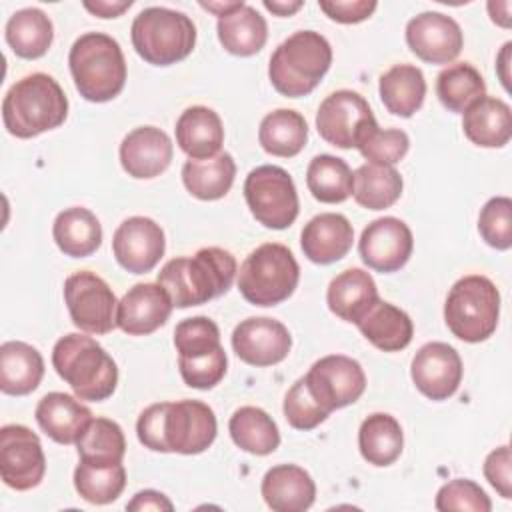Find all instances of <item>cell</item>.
I'll list each match as a JSON object with an SVG mask.
<instances>
[{"label":"cell","instance_id":"obj_1","mask_svg":"<svg viewBox=\"0 0 512 512\" xmlns=\"http://www.w3.org/2000/svg\"><path fill=\"white\" fill-rule=\"evenodd\" d=\"M216 432L214 410L200 400L152 404L136 422L140 444L154 452L200 454L212 446Z\"/></svg>","mask_w":512,"mask_h":512},{"label":"cell","instance_id":"obj_2","mask_svg":"<svg viewBox=\"0 0 512 512\" xmlns=\"http://www.w3.org/2000/svg\"><path fill=\"white\" fill-rule=\"evenodd\" d=\"M236 272V258L228 250L208 246L194 256L168 260L158 272V284L176 308H190L226 294Z\"/></svg>","mask_w":512,"mask_h":512},{"label":"cell","instance_id":"obj_3","mask_svg":"<svg viewBox=\"0 0 512 512\" xmlns=\"http://www.w3.org/2000/svg\"><path fill=\"white\" fill-rule=\"evenodd\" d=\"M68 116L62 86L44 72L16 80L2 100L4 128L16 138H34L58 128Z\"/></svg>","mask_w":512,"mask_h":512},{"label":"cell","instance_id":"obj_4","mask_svg":"<svg viewBox=\"0 0 512 512\" xmlns=\"http://www.w3.org/2000/svg\"><path fill=\"white\" fill-rule=\"evenodd\" d=\"M52 366L80 400L102 402L114 394L118 384L116 362L86 334L62 336L54 344Z\"/></svg>","mask_w":512,"mask_h":512},{"label":"cell","instance_id":"obj_5","mask_svg":"<svg viewBox=\"0 0 512 512\" xmlns=\"http://www.w3.org/2000/svg\"><path fill=\"white\" fill-rule=\"evenodd\" d=\"M74 86L88 102H108L126 84V60L120 44L104 32H86L68 54Z\"/></svg>","mask_w":512,"mask_h":512},{"label":"cell","instance_id":"obj_6","mask_svg":"<svg viewBox=\"0 0 512 512\" xmlns=\"http://www.w3.org/2000/svg\"><path fill=\"white\" fill-rule=\"evenodd\" d=\"M330 64V42L320 32L298 30L272 52L268 78L282 96L300 98L320 84Z\"/></svg>","mask_w":512,"mask_h":512},{"label":"cell","instance_id":"obj_7","mask_svg":"<svg viewBox=\"0 0 512 512\" xmlns=\"http://www.w3.org/2000/svg\"><path fill=\"white\" fill-rule=\"evenodd\" d=\"M500 318V292L482 274H468L456 280L444 302V322L448 330L464 342L490 338Z\"/></svg>","mask_w":512,"mask_h":512},{"label":"cell","instance_id":"obj_8","mask_svg":"<svg viewBox=\"0 0 512 512\" xmlns=\"http://www.w3.org/2000/svg\"><path fill=\"white\" fill-rule=\"evenodd\" d=\"M130 38L136 54L148 64L170 66L194 50L196 26L184 12L150 6L134 18Z\"/></svg>","mask_w":512,"mask_h":512},{"label":"cell","instance_id":"obj_9","mask_svg":"<svg viewBox=\"0 0 512 512\" xmlns=\"http://www.w3.org/2000/svg\"><path fill=\"white\" fill-rule=\"evenodd\" d=\"M300 280V266L288 246L260 244L240 266L238 290L254 306H276L288 300Z\"/></svg>","mask_w":512,"mask_h":512},{"label":"cell","instance_id":"obj_10","mask_svg":"<svg viewBox=\"0 0 512 512\" xmlns=\"http://www.w3.org/2000/svg\"><path fill=\"white\" fill-rule=\"evenodd\" d=\"M244 198L252 216L266 228L284 230L294 224L300 202L292 176L272 164L258 166L244 180Z\"/></svg>","mask_w":512,"mask_h":512},{"label":"cell","instance_id":"obj_11","mask_svg":"<svg viewBox=\"0 0 512 512\" xmlns=\"http://www.w3.org/2000/svg\"><path fill=\"white\" fill-rule=\"evenodd\" d=\"M64 302L72 324L88 334H108L116 324L118 302L112 288L94 272L80 270L64 280Z\"/></svg>","mask_w":512,"mask_h":512},{"label":"cell","instance_id":"obj_12","mask_svg":"<svg viewBox=\"0 0 512 512\" xmlns=\"http://www.w3.org/2000/svg\"><path fill=\"white\" fill-rule=\"evenodd\" d=\"M304 382L312 394V398L330 414L338 408L354 404L366 388V374L350 356L330 354L316 360Z\"/></svg>","mask_w":512,"mask_h":512},{"label":"cell","instance_id":"obj_13","mask_svg":"<svg viewBox=\"0 0 512 512\" xmlns=\"http://www.w3.org/2000/svg\"><path fill=\"white\" fill-rule=\"evenodd\" d=\"M46 472V456L36 432L22 424H6L0 430V474L14 490L36 488Z\"/></svg>","mask_w":512,"mask_h":512},{"label":"cell","instance_id":"obj_14","mask_svg":"<svg viewBox=\"0 0 512 512\" xmlns=\"http://www.w3.org/2000/svg\"><path fill=\"white\" fill-rule=\"evenodd\" d=\"M374 120L370 104L354 90H336L326 96L316 112L318 134L336 148H356L358 134Z\"/></svg>","mask_w":512,"mask_h":512},{"label":"cell","instance_id":"obj_15","mask_svg":"<svg viewBox=\"0 0 512 512\" xmlns=\"http://www.w3.org/2000/svg\"><path fill=\"white\" fill-rule=\"evenodd\" d=\"M412 248L414 238L408 224L394 216L372 220L358 242L362 262L382 274L400 270L410 260Z\"/></svg>","mask_w":512,"mask_h":512},{"label":"cell","instance_id":"obj_16","mask_svg":"<svg viewBox=\"0 0 512 512\" xmlns=\"http://www.w3.org/2000/svg\"><path fill=\"white\" fill-rule=\"evenodd\" d=\"M164 248V230L146 216L126 218L112 238L116 262L132 274L150 272L164 256Z\"/></svg>","mask_w":512,"mask_h":512},{"label":"cell","instance_id":"obj_17","mask_svg":"<svg viewBox=\"0 0 512 512\" xmlns=\"http://www.w3.org/2000/svg\"><path fill=\"white\" fill-rule=\"evenodd\" d=\"M232 348L236 356L250 366H272L288 356L292 336L280 320L254 316L234 328Z\"/></svg>","mask_w":512,"mask_h":512},{"label":"cell","instance_id":"obj_18","mask_svg":"<svg viewBox=\"0 0 512 512\" xmlns=\"http://www.w3.org/2000/svg\"><path fill=\"white\" fill-rule=\"evenodd\" d=\"M460 354L446 342H428L412 358L410 376L414 386L430 400L450 398L462 382Z\"/></svg>","mask_w":512,"mask_h":512},{"label":"cell","instance_id":"obj_19","mask_svg":"<svg viewBox=\"0 0 512 512\" xmlns=\"http://www.w3.org/2000/svg\"><path fill=\"white\" fill-rule=\"evenodd\" d=\"M406 44L424 62L448 64L460 54L464 36L452 16L422 12L406 24Z\"/></svg>","mask_w":512,"mask_h":512},{"label":"cell","instance_id":"obj_20","mask_svg":"<svg viewBox=\"0 0 512 512\" xmlns=\"http://www.w3.org/2000/svg\"><path fill=\"white\" fill-rule=\"evenodd\" d=\"M174 304L156 282L134 284L118 302L116 324L130 336H148L166 324Z\"/></svg>","mask_w":512,"mask_h":512},{"label":"cell","instance_id":"obj_21","mask_svg":"<svg viewBox=\"0 0 512 512\" xmlns=\"http://www.w3.org/2000/svg\"><path fill=\"white\" fill-rule=\"evenodd\" d=\"M172 140L156 126H138L120 144V164L124 172L138 180L160 176L172 162Z\"/></svg>","mask_w":512,"mask_h":512},{"label":"cell","instance_id":"obj_22","mask_svg":"<svg viewBox=\"0 0 512 512\" xmlns=\"http://www.w3.org/2000/svg\"><path fill=\"white\" fill-rule=\"evenodd\" d=\"M354 242L350 220L336 212H322L308 220L300 234L304 256L314 264H332L342 260Z\"/></svg>","mask_w":512,"mask_h":512},{"label":"cell","instance_id":"obj_23","mask_svg":"<svg viewBox=\"0 0 512 512\" xmlns=\"http://www.w3.org/2000/svg\"><path fill=\"white\" fill-rule=\"evenodd\" d=\"M34 416L42 432L58 444H76L92 422L90 408L78 396L66 392H48L42 396Z\"/></svg>","mask_w":512,"mask_h":512},{"label":"cell","instance_id":"obj_24","mask_svg":"<svg viewBox=\"0 0 512 512\" xmlns=\"http://www.w3.org/2000/svg\"><path fill=\"white\" fill-rule=\"evenodd\" d=\"M262 498L274 512H304L314 504L316 484L296 464L272 466L262 478Z\"/></svg>","mask_w":512,"mask_h":512},{"label":"cell","instance_id":"obj_25","mask_svg":"<svg viewBox=\"0 0 512 512\" xmlns=\"http://www.w3.org/2000/svg\"><path fill=\"white\" fill-rule=\"evenodd\" d=\"M378 300L376 282L362 268H348L340 272L336 278H332L326 292L330 312L352 324H358Z\"/></svg>","mask_w":512,"mask_h":512},{"label":"cell","instance_id":"obj_26","mask_svg":"<svg viewBox=\"0 0 512 512\" xmlns=\"http://www.w3.org/2000/svg\"><path fill=\"white\" fill-rule=\"evenodd\" d=\"M176 144L190 160H206L220 152L224 126L208 106H190L176 120Z\"/></svg>","mask_w":512,"mask_h":512},{"label":"cell","instance_id":"obj_27","mask_svg":"<svg viewBox=\"0 0 512 512\" xmlns=\"http://www.w3.org/2000/svg\"><path fill=\"white\" fill-rule=\"evenodd\" d=\"M466 138L482 148H502L512 138L510 106L494 96H482L462 112Z\"/></svg>","mask_w":512,"mask_h":512},{"label":"cell","instance_id":"obj_28","mask_svg":"<svg viewBox=\"0 0 512 512\" xmlns=\"http://www.w3.org/2000/svg\"><path fill=\"white\" fill-rule=\"evenodd\" d=\"M218 40L226 52L234 56H252L260 52L268 40V26L264 16L242 0L238 6L218 18Z\"/></svg>","mask_w":512,"mask_h":512},{"label":"cell","instance_id":"obj_29","mask_svg":"<svg viewBox=\"0 0 512 512\" xmlns=\"http://www.w3.org/2000/svg\"><path fill=\"white\" fill-rule=\"evenodd\" d=\"M44 376L42 354L20 340H8L0 346V390L8 396H26L34 392Z\"/></svg>","mask_w":512,"mask_h":512},{"label":"cell","instance_id":"obj_30","mask_svg":"<svg viewBox=\"0 0 512 512\" xmlns=\"http://www.w3.org/2000/svg\"><path fill=\"white\" fill-rule=\"evenodd\" d=\"M356 326L362 336L382 352H398L406 348L414 336L410 316L384 300H378Z\"/></svg>","mask_w":512,"mask_h":512},{"label":"cell","instance_id":"obj_31","mask_svg":"<svg viewBox=\"0 0 512 512\" xmlns=\"http://www.w3.org/2000/svg\"><path fill=\"white\" fill-rule=\"evenodd\" d=\"M378 92L390 114L410 118L424 104L426 80L418 66L394 64L380 76Z\"/></svg>","mask_w":512,"mask_h":512},{"label":"cell","instance_id":"obj_32","mask_svg":"<svg viewBox=\"0 0 512 512\" xmlns=\"http://www.w3.org/2000/svg\"><path fill=\"white\" fill-rule=\"evenodd\" d=\"M56 246L70 258H86L102 244V226L98 218L82 206L62 210L52 226Z\"/></svg>","mask_w":512,"mask_h":512},{"label":"cell","instance_id":"obj_33","mask_svg":"<svg viewBox=\"0 0 512 512\" xmlns=\"http://www.w3.org/2000/svg\"><path fill=\"white\" fill-rule=\"evenodd\" d=\"M236 176L234 158L228 152H218L206 160H186L182 166V182L198 200L224 198Z\"/></svg>","mask_w":512,"mask_h":512},{"label":"cell","instance_id":"obj_34","mask_svg":"<svg viewBox=\"0 0 512 512\" xmlns=\"http://www.w3.org/2000/svg\"><path fill=\"white\" fill-rule=\"evenodd\" d=\"M404 434L400 422L384 412H374L360 424L358 448L372 466H390L402 454Z\"/></svg>","mask_w":512,"mask_h":512},{"label":"cell","instance_id":"obj_35","mask_svg":"<svg viewBox=\"0 0 512 512\" xmlns=\"http://www.w3.org/2000/svg\"><path fill=\"white\" fill-rule=\"evenodd\" d=\"M258 142L272 156L292 158L300 154L308 142V124L296 110H272L260 122Z\"/></svg>","mask_w":512,"mask_h":512},{"label":"cell","instance_id":"obj_36","mask_svg":"<svg viewBox=\"0 0 512 512\" xmlns=\"http://www.w3.org/2000/svg\"><path fill=\"white\" fill-rule=\"evenodd\" d=\"M4 34L16 56L34 60L48 52L54 38V28L50 18L40 8H22L8 18Z\"/></svg>","mask_w":512,"mask_h":512},{"label":"cell","instance_id":"obj_37","mask_svg":"<svg viewBox=\"0 0 512 512\" xmlns=\"http://www.w3.org/2000/svg\"><path fill=\"white\" fill-rule=\"evenodd\" d=\"M402 176L394 166L362 164L352 172V196L366 210L390 208L402 194Z\"/></svg>","mask_w":512,"mask_h":512},{"label":"cell","instance_id":"obj_38","mask_svg":"<svg viewBox=\"0 0 512 512\" xmlns=\"http://www.w3.org/2000/svg\"><path fill=\"white\" fill-rule=\"evenodd\" d=\"M228 430L240 450L256 456L272 454L280 444V432L276 422L258 406L238 408L230 416Z\"/></svg>","mask_w":512,"mask_h":512},{"label":"cell","instance_id":"obj_39","mask_svg":"<svg viewBox=\"0 0 512 512\" xmlns=\"http://www.w3.org/2000/svg\"><path fill=\"white\" fill-rule=\"evenodd\" d=\"M306 186L318 202L340 204L352 194V170L338 156L318 154L308 164Z\"/></svg>","mask_w":512,"mask_h":512},{"label":"cell","instance_id":"obj_40","mask_svg":"<svg viewBox=\"0 0 512 512\" xmlns=\"http://www.w3.org/2000/svg\"><path fill=\"white\" fill-rule=\"evenodd\" d=\"M436 96L444 108L462 114L468 106L486 96V84L472 64L458 62L438 74Z\"/></svg>","mask_w":512,"mask_h":512},{"label":"cell","instance_id":"obj_41","mask_svg":"<svg viewBox=\"0 0 512 512\" xmlns=\"http://www.w3.org/2000/svg\"><path fill=\"white\" fill-rule=\"evenodd\" d=\"M80 462L86 464H118L126 454V438L122 428L108 418H92L80 440L76 442Z\"/></svg>","mask_w":512,"mask_h":512},{"label":"cell","instance_id":"obj_42","mask_svg":"<svg viewBox=\"0 0 512 512\" xmlns=\"http://www.w3.org/2000/svg\"><path fill=\"white\" fill-rule=\"evenodd\" d=\"M126 486V470L118 464H86L80 462L74 470V488L90 504L114 502Z\"/></svg>","mask_w":512,"mask_h":512},{"label":"cell","instance_id":"obj_43","mask_svg":"<svg viewBox=\"0 0 512 512\" xmlns=\"http://www.w3.org/2000/svg\"><path fill=\"white\" fill-rule=\"evenodd\" d=\"M356 148L366 160H370V164L394 166L406 156L410 148V138L404 130L398 128L382 130L374 118L358 134Z\"/></svg>","mask_w":512,"mask_h":512},{"label":"cell","instance_id":"obj_44","mask_svg":"<svg viewBox=\"0 0 512 512\" xmlns=\"http://www.w3.org/2000/svg\"><path fill=\"white\" fill-rule=\"evenodd\" d=\"M478 232L496 250H508L512 246V200L508 196H494L482 206Z\"/></svg>","mask_w":512,"mask_h":512},{"label":"cell","instance_id":"obj_45","mask_svg":"<svg viewBox=\"0 0 512 512\" xmlns=\"http://www.w3.org/2000/svg\"><path fill=\"white\" fill-rule=\"evenodd\" d=\"M174 346L178 356H198L216 350L220 344V330L208 316H194L182 320L174 330Z\"/></svg>","mask_w":512,"mask_h":512},{"label":"cell","instance_id":"obj_46","mask_svg":"<svg viewBox=\"0 0 512 512\" xmlns=\"http://www.w3.org/2000/svg\"><path fill=\"white\" fill-rule=\"evenodd\" d=\"M228 358L222 346L198 356H178V370L186 386L198 390L214 388L226 374Z\"/></svg>","mask_w":512,"mask_h":512},{"label":"cell","instance_id":"obj_47","mask_svg":"<svg viewBox=\"0 0 512 512\" xmlns=\"http://www.w3.org/2000/svg\"><path fill=\"white\" fill-rule=\"evenodd\" d=\"M436 510L440 512H490L492 502L488 494L474 482L466 478H456L446 482L436 494Z\"/></svg>","mask_w":512,"mask_h":512},{"label":"cell","instance_id":"obj_48","mask_svg":"<svg viewBox=\"0 0 512 512\" xmlns=\"http://www.w3.org/2000/svg\"><path fill=\"white\" fill-rule=\"evenodd\" d=\"M284 418L296 430H312L330 414L312 398L304 376L298 378L284 396Z\"/></svg>","mask_w":512,"mask_h":512},{"label":"cell","instance_id":"obj_49","mask_svg":"<svg viewBox=\"0 0 512 512\" xmlns=\"http://www.w3.org/2000/svg\"><path fill=\"white\" fill-rule=\"evenodd\" d=\"M484 476L496 488V492L510 500L512 498V456L510 446L492 450L484 460Z\"/></svg>","mask_w":512,"mask_h":512},{"label":"cell","instance_id":"obj_50","mask_svg":"<svg viewBox=\"0 0 512 512\" xmlns=\"http://www.w3.org/2000/svg\"><path fill=\"white\" fill-rule=\"evenodd\" d=\"M318 6L334 22L356 24L370 18L378 4L374 0H320Z\"/></svg>","mask_w":512,"mask_h":512},{"label":"cell","instance_id":"obj_51","mask_svg":"<svg viewBox=\"0 0 512 512\" xmlns=\"http://www.w3.org/2000/svg\"><path fill=\"white\" fill-rule=\"evenodd\" d=\"M128 510H174V504L162 494V492H156V490H142L138 494H134V498L126 504Z\"/></svg>","mask_w":512,"mask_h":512},{"label":"cell","instance_id":"obj_52","mask_svg":"<svg viewBox=\"0 0 512 512\" xmlns=\"http://www.w3.org/2000/svg\"><path fill=\"white\" fill-rule=\"evenodd\" d=\"M132 6V0H96V2H84V8L92 12L98 18H118L124 10Z\"/></svg>","mask_w":512,"mask_h":512},{"label":"cell","instance_id":"obj_53","mask_svg":"<svg viewBox=\"0 0 512 512\" xmlns=\"http://www.w3.org/2000/svg\"><path fill=\"white\" fill-rule=\"evenodd\" d=\"M266 10H270L272 14L276 16H292L294 12H298L304 2L302 0H288V2H282V0H264L262 2Z\"/></svg>","mask_w":512,"mask_h":512},{"label":"cell","instance_id":"obj_54","mask_svg":"<svg viewBox=\"0 0 512 512\" xmlns=\"http://www.w3.org/2000/svg\"><path fill=\"white\" fill-rule=\"evenodd\" d=\"M488 12L492 22L502 28H510V2H488Z\"/></svg>","mask_w":512,"mask_h":512},{"label":"cell","instance_id":"obj_55","mask_svg":"<svg viewBox=\"0 0 512 512\" xmlns=\"http://www.w3.org/2000/svg\"><path fill=\"white\" fill-rule=\"evenodd\" d=\"M510 48H512V42H506L502 46V52L498 54V64H496V70L500 74V80L504 84L506 90H510V76H508V60H510Z\"/></svg>","mask_w":512,"mask_h":512},{"label":"cell","instance_id":"obj_56","mask_svg":"<svg viewBox=\"0 0 512 512\" xmlns=\"http://www.w3.org/2000/svg\"><path fill=\"white\" fill-rule=\"evenodd\" d=\"M200 6L220 18V16H224L226 12L234 10V8L238 6V2H200Z\"/></svg>","mask_w":512,"mask_h":512}]
</instances>
